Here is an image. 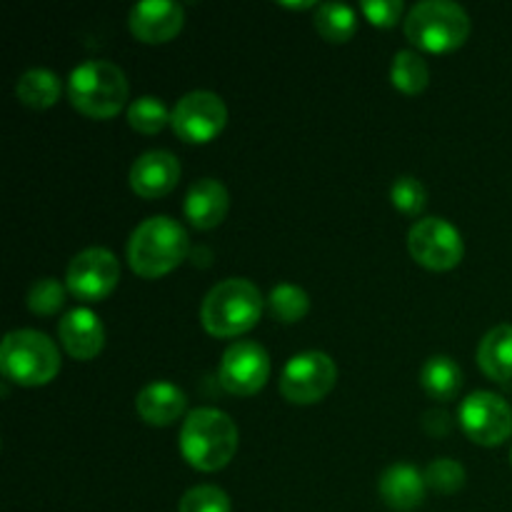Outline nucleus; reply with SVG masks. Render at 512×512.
<instances>
[{
	"label": "nucleus",
	"mask_w": 512,
	"mask_h": 512,
	"mask_svg": "<svg viewBox=\"0 0 512 512\" xmlns=\"http://www.w3.org/2000/svg\"><path fill=\"white\" fill-rule=\"evenodd\" d=\"M240 433L235 420L218 408H195L180 428L178 448L190 468L200 473L223 470L238 453Z\"/></svg>",
	"instance_id": "f257e3e1"
},
{
	"label": "nucleus",
	"mask_w": 512,
	"mask_h": 512,
	"mask_svg": "<svg viewBox=\"0 0 512 512\" xmlns=\"http://www.w3.org/2000/svg\"><path fill=\"white\" fill-rule=\"evenodd\" d=\"M470 35V15L453 0H423L405 18V38L428 53L458 50Z\"/></svg>",
	"instance_id": "423d86ee"
},
{
	"label": "nucleus",
	"mask_w": 512,
	"mask_h": 512,
	"mask_svg": "<svg viewBox=\"0 0 512 512\" xmlns=\"http://www.w3.org/2000/svg\"><path fill=\"white\" fill-rule=\"evenodd\" d=\"M510 463H512V450H510Z\"/></svg>",
	"instance_id": "473e14b6"
},
{
	"label": "nucleus",
	"mask_w": 512,
	"mask_h": 512,
	"mask_svg": "<svg viewBox=\"0 0 512 512\" xmlns=\"http://www.w3.org/2000/svg\"><path fill=\"white\" fill-rule=\"evenodd\" d=\"M230 208V195L220 180L200 178L185 193L183 213L193 228L213 230L225 220Z\"/></svg>",
	"instance_id": "dca6fc26"
},
{
	"label": "nucleus",
	"mask_w": 512,
	"mask_h": 512,
	"mask_svg": "<svg viewBox=\"0 0 512 512\" xmlns=\"http://www.w3.org/2000/svg\"><path fill=\"white\" fill-rule=\"evenodd\" d=\"M60 93H63L60 78L48 68L25 70L18 78V83H15V98L35 110L53 108L60 100Z\"/></svg>",
	"instance_id": "412c9836"
},
{
	"label": "nucleus",
	"mask_w": 512,
	"mask_h": 512,
	"mask_svg": "<svg viewBox=\"0 0 512 512\" xmlns=\"http://www.w3.org/2000/svg\"><path fill=\"white\" fill-rule=\"evenodd\" d=\"M425 485L435 493L453 495L458 490H463L465 485V468L453 458H438L423 470Z\"/></svg>",
	"instance_id": "a878e982"
},
{
	"label": "nucleus",
	"mask_w": 512,
	"mask_h": 512,
	"mask_svg": "<svg viewBox=\"0 0 512 512\" xmlns=\"http://www.w3.org/2000/svg\"><path fill=\"white\" fill-rule=\"evenodd\" d=\"M58 338L75 360H93L105 348V325L90 308H73L60 318Z\"/></svg>",
	"instance_id": "2eb2a0df"
},
{
	"label": "nucleus",
	"mask_w": 512,
	"mask_h": 512,
	"mask_svg": "<svg viewBox=\"0 0 512 512\" xmlns=\"http://www.w3.org/2000/svg\"><path fill=\"white\" fill-rule=\"evenodd\" d=\"M283 8H295V10H305V8H318L313 0H305V3H280Z\"/></svg>",
	"instance_id": "2f4dec72"
},
{
	"label": "nucleus",
	"mask_w": 512,
	"mask_h": 512,
	"mask_svg": "<svg viewBox=\"0 0 512 512\" xmlns=\"http://www.w3.org/2000/svg\"><path fill=\"white\" fill-rule=\"evenodd\" d=\"M423 473L410 463H393L385 468V473L378 480V493L383 503L395 512H413L420 508L425 500Z\"/></svg>",
	"instance_id": "f3484780"
},
{
	"label": "nucleus",
	"mask_w": 512,
	"mask_h": 512,
	"mask_svg": "<svg viewBox=\"0 0 512 512\" xmlns=\"http://www.w3.org/2000/svg\"><path fill=\"white\" fill-rule=\"evenodd\" d=\"M130 85L123 68L110 60H85L75 65L68 78V98L78 113L108 120L128 103Z\"/></svg>",
	"instance_id": "20e7f679"
},
{
	"label": "nucleus",
	"mask_w": 512,
	"mask_h": 512,
	"mask_svg": "<svg viewBox=\"0 0 512 512\" xmlns=\"http://www.w3.org/2000/svg\"><path fill=\"white\" fill-rule=\"evenodd\" d=\"M315 30L328 43H348L358 28V13L348 3H320L315 8Z\"/></svg>",
	"instance_id": "4be33fe9"
},
{
	"label": "nucleus",
	"mask_w": 512,
	"mask_h": 512,
	"mask_svg": "<svg viewBox=\"0 0 512 512\" xmlns=\"http://www.w3.org/2000/svg\"><path fill=\"white\" fill-rule=\"evenodd\" d=\"M408 250L423 268L453 270L465 255L460 230L445 218H423L410 228Z\"/></svg>",
	"instance_id": "9b49d317"
},
{
	"label": "nucleus",
	"mask_w": 512,
	"mask_h": 512,
	"mask_svg": "<svg viewBox=\"0 0 512 512\" xmlns=\"http://www.w3.org/2000/svg\"><path fill=\"white\" fill-rule=\"evenodd\" d=\"M270 378V355L255 340H235L223 353L218 380L230 395L248 398L265 388Z\"/></svg>",
	"instance_id": "f8f14e48"
},
{
	"label": "nucleus",
	"mask_w": 512,
	"mask_h": 512,
	"mask_svg": "<svg viewBox=\"0 0 512 512\" xmlns=\"http://www.w3.org/2000/svg\"><path fill=\"white\" fill-rule=\"evenodd\" d=\"M360 10L375 28H393L403 15L405 5L403 0H365L360 3Z\"/></svg>",
	"instance_id": "c756f323"
},
{
	"label": "nucleus",
	"mask_w": 512,
	"mask_h": 512,
	"mask_svg": "<svg viewBox=\"0 0 512 512\" xmlns=\"http://www.w3.org/2000/svg\"><path fill=\"white\" fill-rule=\"evenodd\" d=\"M188 408V398L183 390L168 380H155L148 383L138 395H135V410L140 420L153 428H168Z\"/></svg>",
	"instance_id": "a211bd4d"
},
{
	"label": "nucleus",
	"mask_w": 512,
	"mask_h": 512,
	"mask_svg": "<svg viewBox=\"0 0 512 512\" xmlns=\"http://www.w3.org/2000/svg\"><path fill=\"white\" fill-rule=\"evenodd\" d=\"M390 80L405 95H418L428 88L430 68L425 58L415 50H398L390 68Z\"/></svg>",
	"instance_id": "5701e85b"
},
{
	"label": "nucleus",
	"mask_w": 512,
	"mask_h": 512,
	"mask_svg": "<svg viewBox=\"0 0 512 512\" xmlns=\"http://www.w3.org/2000/svg\"><path fill=\"white\" fill-rule=\"evenodd\" d=\"M458 420L463 433L483 448L503 445L512 435V408L490 390L470 393L460 403Z\"/></svg>",
	"instance_id": "6e6552de"
},
{
	"label": "nucleus",
	"mask_w": 512,
	"mask_h": 512,
	"mask_svg": "<svg viewBox=\"0 0 512 512\" xmlns=\"http://www.w3.org/2000/svg\"><path fill=\"white\" fill-rule=\"evenodd\" d=\"M178 512H233L230 498L218 485H195L180 498Z\"/></svg>",
	"instance_id": "cd10ccee"
},
{
	"label": "nucleus",
	"mask_w": 512,
	"mask_h": 512,
	"mask_svg": "<svg viewBox=\"0 0 512 512\" xmlns=\"http://www.w3.org/2000/svg\"><path fill=\"white\" fill-rule=\"evenodd\" d=\"M478 365L495 383L512 380V325H495L478 345Z\"/></svg>",
	"instance_id": "6ab92c4d"
},
{
	"label": "nucleus",
	"mask_w": 512,
	"mask_h": 512,
	"mask_svg": "<svg viewBox=\"0 0 512 512\" xmlns=\"http://www.w3.org/2000/svg\"><path fill=\"white\" fill-rule=\"evenodd\" d=\"M0 370L23 388H40L60 373L58 345L38 330H13L0 345Z\"/></svg>",
	"instance_id": "39448f33"
},
{
	"label": "nucleus",
	"mask_w": 512,
	"mask_h": 512,
	"mask_svg": "<svg viewBox=\"0 0 512 512\" xmlns=\"http://www.w3.org/2000/svg\"><path fill=\"white\" fill-rule=\"evenodd\" d=\"M268 308L275 320L285 325L300 323L310 310V298L303 288L293 283H280L270 290Z\"/></svg>",
	"instance_id": "b1692460"
},
{
	"label": "nucleus",
	"mask_w": 512,
	"mask_h": 512,
	"mask_svg": "<svg viewBox=\"0 0 512 512\" xmlns=\"http://www.w3.org/2000/svg\"><path fill=\"white\" fill-rule=\"evenodd\" d=\"M390 200H393L400 213L418 215L428 205V190L413 175H400V178H395L393 188H390Z\"/></svg>",
	"instance_id": "c85d7f7f"
},
{
	"label": "nucleus",
	"mask_w": 512,
	"mask_h": 512,
	"mask_svg": "<svg viewBox=\"0 0 512 512\" xmlns=\"http://www.w3.org/2000/svg\"><path fill=\"white\" fill-rule=\"evenodd\" d=\"M170 118H173V113L168 110V105L155 95H140L128 105L130 128L143 135L160 133L170 123Z\"/></svg>",
	"instance_id": "393cba45"
},
{
	"label": "nucleus",
	"mask_w": 512,
	"mask_h": 512,
	"mask_svg": "<svg viewBox=\"0 0 512 512\" xmlns=\"http://www.w3.org/2000/svg\"><path fill=\"white\" fill-rule=\"evenodd\" d=\"M450 415L445 410H428L423 418V428L430 435H448L450 433Z\"/></svg>",
	"instance_id": "7c9ffc66"
},
{
	"label": "nucleus",
	"mask_w": 512,
	"mask_h": 512,
	"mask_svg": "<svg viewBox=\"0 0 512 512\" xmlns=\"http://www.w3.org/2000/svg\"><path fill=\"white\" fill-rule=\"evenodd\" d=\"M180 180V160L170 150H148L130 168V188L145 200L168 195Z\"/></svg>",
	"instance_id": "4468645a"
},
{
	"label": "nucleus",
	"mask_w": 512,
	"mask_h": 512,
	"mask_svg": "<svg viewBox=\"0 0 512 512\" xmlns=\"http://www.w3.org/2000/svg\"><path fill=\"white\" fill-rule=\"evenodd\" d=\"M338 383V365L328 353L305 350L293 355L280 373V395L293 405H315Z\"/></svg>",
	"instance_id": "0eeeda50"
},
{
	"label": "nucleus",
	"mask_w": 512,
	"mask_h": 512,
	"mask_svg": "<svg viewBox=\"0 0 512 512\" xmlns=\"http://www.w3.org/2000/svg\"><path fill=\"white\" fill-rule=\"evenodd\" d=\"M190 253L188 230L168 215H153L133 230L128 240V263L140 278H163L173 273Z\"/></svg>",
	"instance_id": "f03ea898"
},
{
	"label": "nucleus",
	"mask_w": 512,
	"mask_h": 512,
	"mask_svg": "<svg viewBox=\"0 0 512 512\" xmlns=\"http://www.w3.org/2000/svg\"><path fill=\"white\" fill-rule=\"evenodd\" d=\"M65 285L55 278H40L30 285L25 303L35 315H55L65 305Z\"/></svg>",
	"instance_id": "bb28decb"
},
{
	"label": "nucleus",
	"mask_w": 512,
	"mask_h": 512,
	"mask_svg": "<svg viewBox=\"0 0 512 512\" xmlns=\"http://www.w3.org/2000/svg\"><path fill=\"white\" fill-rule=\"evenodd\" d=\"M263 295L248 278L220 280L200 305V323L215 338H238L258 325Z\"/></svg>",
	"instance_id": "7ed1b4c3"
},
{
	"label": "nucleus",
	"mask_w": 512,
	"mask_h": 512,
	"mask_svg": "<svg viewBox=\"0 0 512 512\" xmlns=\"http://www.w3.org/2000/svg\"><path fill=\"white\" fill-rule=\"evenodd\" d=\"M420 385L433 400L448 403L463 388V370L450 355H433L420 368Z\"/></svg>",
	"instance_id": "aec40b11"
},
{
	"label": "nucleus",
	"mask_w": 512,
	"mask_h": 512,
	"mask_svg": "<svg viewBox=\"0 0 512 512\" xmlns=\"http://www.w3.org/2000/svg\"><path fill=\"white\" fill-rule=\"evenodd\" d=\"M225 123H228V108H225L223 98L210 90H193V93L183 95L175 103L173 118H170L175 135L193 145H203L218 138Z\"/></svg>",
	"instance_id": "1a4fd4ad"
},
{
	"label": "nucleus",
	"mask_w": 512,
	"mask_h": 512,
	"mask_svg": "<svg viewBox=\"0 0 512 512\" xmlns=\"http://www.w3.org/2000/svg\"><path fill=\"white\" fill-rule=\"evenodd\" d=\"M128 25L143 43H168L183 30L185 10L173 0H143L130 8Z\"/></svg>",
	"instance_id": "ddd939ff"
},
{
	"label": "nucleus",
	"mask_w": 512,
	"mask_h": 512,
	"mask_svg": "<svg viewBox=\"0 0 512 512\" xmlns=\"http://www.w3.org/2000/svg\"><path fill=\"white\" fill-rule=\"evenodd\" d=\"M120 283V263L108 248H85L70 260L65 288L83 303L105 300Z\"/></svg>",
	"instance_id": "9d476101"
}]
</instances>
